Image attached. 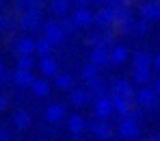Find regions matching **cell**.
<instances>
[{"label":"cell","instance_id":"ba28073f","mask_svg":"<svg viewBox=\"0 0 160 141\" xmlns=\"http://www.w3.org/2000/svg\"><path fill=\"white\" fill-rule=\"evenodd\" d=\"M89 130L93 133L95 139H110L115 133V128L108 124V119H98V117L93 122H89Z\"/></svg>","mask_w":160,"mask_h":141},{"label":"cell","instance_id":"f35d334b","mask_svg":"<svg viewBox=\"0 0 160 141\" xmlns=\"http://www.w3.org/2000/svg\"><path fill=\"white\" fill-rule=\"evenodd\" d=\"M152 87L156 89V93H158V96H160V76H158V78H156V81H154V85H152Z\"/></svg>","mask_w":160,"mask_h":141},{"label":"cell","instance_id":"4316f807","mask_svg":"<svg viewBox=\"0 0 160 141\" xmlns=\"http://www.w3.org/2000/svg\"><path fill=\"white\" fill-rule=\"evenodd\" d=\"M147 33H149V20H145V18L134 20V24H132V35L143 37V35H147Z\"/></svg>","mask_w":160,"mask_h":141},{"label":"cell","instance_id":"e575fe53","mask_svg":"<svg viewBox=\"0 0 160 141\" xmlns=\"http://www.w3.org/2000/svg\"><path fill=\"white\" fill-rule=\"evenodd\" d=\"M11 139V130L9 128H0V141H9Z\"/></svg>","mask_w":160,"mask_h":141},{"label":"cell","instance_id":"f546056e","mask_svg":"<svg viewBox=\"0 0 160 141\" xmlns=\"http://www.w3.org/2000/svg\"><path fill=\"white\" fill-rule=\"evenodd\" d=\"M18 67H22V70H32V67H35V59H32V55L18 56Z\"/></svg>","mask_w":160,"mask_h":141},{"label":"cell","instance_id":"ffe728a7","mask_svg":"<svg viewBox=\"0 0 160 141\" xmlns=\"http://www.w3.org/2000/svg\"><path fill=\"white\" fill-rule=\"evenodd\" d=\"M30 124H32V117H30L28 111L20 109V111L13 113V126H15L18 130H26V128H30Z\"/></svg>","mask_w":160,"mask_h":141},{"label":"cell","instance_id":"cb8c5ba5","mask_svg":"<svg viewBox=\"0 0 160 141\" xmlns=\"http://www.w3.org/2000/svg\"><path fill=\"white\" fill-rule=\"evenodd\" d=\"M69 9H72V2L69 0H50V11H52L54 15H58V18L67 15Z\"/></svg>","mask_w":160,"mask_h":141},{"label":"cell","instance_id":"277c9868","mask_svg":"<svg viewBox=\"0 0 160 141\" xmlns=\"http://www.w3.org/2000/svg\"><path fill=\"white\" fill-rule=\"evenodd\" d=\"M41 30H43V37H48L54 46H61V44L65 41V37H67V35H65V30L61 28V24H58V22H54V20L43 22Z\"/></svg>","mask_w":160,"mask_h":141},{"label":"cell","instance_id":"9c48e42d","mask_svg":"<svg viewBox=\"0 0 160 141\" xmlns=\"http://www.w3.org/2000/svg\"><path fill=\"white\" fill-rule=\"evenodd\" d=\"M110 100H112V107H115V115L119 117H126L130 109L134 107V100L132 98H126V96H119L115 91H110Z\"/></svg>","mask_w":160,"mask_h":141},{"label":"cell","instance_id":"7bdbcfd3","mask_svg":"<svg viewBox=\"0 0 160 141\" xmlns=\"http://www.w3.org/2000/svg\"><path fill=\"white\" fill-rule=\"evenodd\" d=\"M2 70H4V63H2V61H0V72H2Z\"/></svg>","mask_w":160,"mask_h":141},{"label":"cell","instance_id":"d6a6232c","mask_svg":"<svg viewBox=\"0 0 160 141\" xmlns=\"http://www.w3.org/2000/svg\"><path fill=\"white\" fill-rule=\"evenodd\" d=\"M35 4L30 2V0H15V9L20 11V13H24V11H28V9H32Z\"/></svg>","mask_w":160,"mask_h":141},{"label":"cell","instance_id":"52a82bcc","mask_svg":"<svg viewBox=\"0 0 160 141\" xmlns=\"http://www.w3.org/2000/svg\"><path fill=\"white\" fill-rule=\"evenodd\" d=\"M93 98H95V96L91 93L89 87H74V89H69V102H72V107H76V109L87 107Z\"/></svg>","mask_w":160,"mask_h":141},{"label":"cell","instance_id":"7a4b0ae2","mask_svg":"<svg viewBox=\"0 0 160 141\" xmlns=\"http://www.w3.org/2000/svg\"><path fill=\"white\" fill-rule=\"evenodd\" d=\"M160 96L156 93V89L154 87H147V85H141L138 89H136V93H134V104L136 107H141V109H152L154 104H156V100H158Z\"/></svg>","mask_w":160,"mask_h":141},{"label":"cell","instance_id":"d4e9b609","mask_svg":"<svg viewBox=\"0 0 160 141\" xmlns=\"http://www.w3.org/2000/svg\"><path fill=\"white\" fill-rule=\"evenodd\" d=\"M54 48L56 46H54L48 37H41V39H37V52L35 55L37 56H50V55H54Z\"/></svg>","mask_w":160,"mask_h":141},{"label":"cell","instance_id":"7dc6e473","mask_svg":"<svg viewBox=\"0 0 160 141\" xmlns=\"http://www.w3.org/2000/svg\"><path fill=\"white\" fill-rule=\"evenodd\" d=\"M158 2H160V0H158Z\"/></svg>","mask_w":160,"mask_h":141},{"label":"cell","instance_id":"74e56055","mask_svg":"<svg viewBox=\"0 0 160 141\" xmlns=\"http://www.w3.org/2000/svg\"><path fill=\"white\" fill-rule=\"evenodd\" d=\"M154 70H156V72L160 74V52H158L156 56H154Z\"/></svg>","mask_w":160,"mask_h":141},{"label":"cell","instance_id":"e0dca14e","mask_svg":"<svg viewBox=\"0 0 160 141\" xmlns=\"http://www.w3.org/2000/svg\"><path fill=\"white\" fill-rule=\"evenodd\" d=\"M32 81H35V76H32V72H30V70H22V67H18V70L13 72V85H18L20 89L30 87Z\"/></svg>","mask_w":160,"mask_h":141},{"label":"cell","instance_id":"d590c367","mask_svg":"<svg viewBox=\"0 0 160 141\" xmlns=\"http://www.w3.org/2000/svg\"><path fill=\"white\" fill-rule=\"evenodd\" d=\"M7 107H9V98L4 93H0V111H4Z\"/></svg>","mask_w":160,"mask_h":141},{"label":"cell","instance_id":"ee69618b","mask_svg":"<svg viewBox=\"0 0 160 141\" xmlns=\"http://www.w3.org/2000/svg\"><path fill=\"white\" fill-rule=\"evenodd\" d=\"M134 2H138V0H134Z\"/></svg>","mask_w":160,"mask_h":141},{"label":"cell","instance_id":"603a6c76","mask_svg":"<svg viewBox=\"0 0 160 141\" xmlns=\"http://www.w3.org/2000/svg\"><path fill=\"white\" fill-rule=\"evenodd\" d=\"M132 63H134V67H152L154 65V56L147 50H138V52H134Z\"/></svg>","mask_w":160,"mask_h":141},{"label":"cell","instance_id":"4dcf8cb0","mask_svg":"<svg viewBox=\"0 0 160 141\" xmlns=\"http://www.w3.org/2000/svg\"><path fill=\"white\" fill-rule=\"evenodd\" d=\"M87 44H89L91 48H95V46H104V33L100 30V33H93V35H89Z\"/></svg>","mask_w":160,"mask_h":141},{"label":"cell","instance_id":"9a60e30c","mask_svg":"<svg viewBox=\"0 0 160 141\" xmlns=\"http://www.w3.org/2000/svg\"><path fill=\"white\" fill-rule=\"evenodd\" d=\"M132 83L141 85H149L154 83V72L152 67H132Z\"/></svg>","mask_w":160,"mask_h":141},{"label":"cell","instance_id":"836d02e7","mask_svg":"<svg viewBox=\"0 0 160 141\" xmlns=\"http://www.w3.org/2000/svg\"><path fill=\"white\" fill-rule=\"evenodd\" d=\"M9 83H13V74L7 72V70H2L0 72V85H9Z\"/></svg>","mask_w":160,"mask_h":141},{"label":"cell","instance_id":"d6986e66","mask_svg":"<svg viewBox=\"0 0 160 141\" xmlns=\"http://www.w3.org/2000/svg\"><path fill=\"white\" fill-rule=\"evenodd\" d=\"M128 56H130V52H128V48L126 46H112L110 48V65H115V67H119V65H123L126 61H128Z\"/></svg>","mask_w":160,"mask_h":141},{"label":"cell","instance_id":"ab89813d","mask_svg":"<svg viewBox=\"0 0 160 141\" xmlns=\"http://www.w3.org/2000/svg\"><path fill=\"white\" fill-rule=\"evenodd\" d=\"M30 2H32V4H35V7H43V4H46V2H48V0H30Z\"/></svg>","mask_w":160,"mask_h":141},{"label":"cell","instance_id":"60d3db41","mask_svg":"<svg viewBox=\"0 0 160 141\" xmlns=\"http://www.w3.org/2000/svg\"><path fill=\"white\" fill-rule=\"evenodd\" d=\"M95 0H76V4H93Z\"/></svg>","mask_w":160,"mask_h":141},{"label":"cell","instance_id":"3957f363","mask_svg":"<svg viewBox=\"0 0 160 141\" xmlns=\"http://www.w3.org/2000/svg\"><path fill=\"white\" fill-rule=\"evenodd\" d=\"M93 113H95L98 119H110V117L115 115V107H112L110 93L95 98V102H93Z\"/></svg>","mask_w":160,"mask_h":141},{"label":"cell","instance_id":"f1b7e54d","mask_svg":"<svg viewBox=\"0 0 160 141\" xmlns=\"http://www.w3.org/2000/svg\"><path fill=\"white\" fill-rule=\"evenodd\" d=\"M58 24H61V28L65 30V35H72V33H74V30L78 28V26H76V22H74V20H72L69 15H63Z\"/></svg>","mask_w":160,"mask_h":141},{"label":"cell","instance_id":"484cf974","mask_svg":"<svg viewBox=\"0 0 160 141\" xmlns=\"http://www.w3.org/2000/svg\"><path fill=\"white\" fill-rule=\"evenodd\" d=\"M74 76L72 74H56L54 76V85L58 87V89H63V91H69V89H74Z\"/></svg>","mask_w":160,"mask_h":141},{"label":"cell","instance_id":"bcb514c9","mask_svg":"<svg viewBox=\"0 0 160 141\" xmlns=\"http://www.w3.org/2000/svg\"><path fill=\"white\" fill-rule=\"evenodd\" d=\"M0 2H2V0H0Z\"/></svg>","mask_w":160,"mask_h":141},{"label":"cell","instance_id":"44dd1931","mask_svg":"<svg viewBox=\"0 0 160 141\" xmlns=\"http://www.w3.org/2000/svg\"><path fill=\"white\" fill-rule=\"evenodd\" d=\"M100 70L102 67H98L95 63H87V65H82V70H80V76H82V83L89 85L91 81H95V78H100Z\"/></svg>","mask_w":160,"mask_h":141},{"label":"cell","instance_id":"8992f818","mask_svg":"<svg viewBox=\"0 0 160 141\" xmlns=\"http://www.w3.org/2000/svg\"><path fill=\"white\" fill-rule=\"evenodd\" d=\"M117 135L121 139H136L141 135V126H138V122H134L130 117H121V122L117 124Z\"/></svg>","mask_w":160,"mask_h":141},{"label":"cell","instance_id":"8d00e7d4","mask_svg":"<svg viewBox=\"0 0 160 141\" xmlns=\"http://www.w3.org/2000/svg\"><path fill=\"white\" fill-rule=\"evenodd\" d=\"M7 28H9V20H7L4 15H0V33H2V30H7Z\"/></svg>","mask_w":160,"mask_h":141},{"label":"cell","instance_id":"2e32d148","mask_svg":"<svg viewBox=\"0 0 160 141\" xmlns=\"http://www.w3.org/2000/svg\"><path fill=\"white\" fill-rule=\"evenodd\" d=\"M15 55L22 56V55H35L37 52V41L35 39H30V37H22V39H18L15 41Z\"/></svg>","mask_w":160,"mask_h":141},{"label":"cell","instance_id":"6da1fadb","mask_svg":"<svg viewBox=\"0 0 160 141\" xmlns=\"http://www.w3.org/2000/svg\"><path fill=\"white\" fill-rule=\"evenodd\" d=\"M41 9L43 7H32V9H28L24 13H20V18H18V26L22 28V30H37V28L43 26V20H41Z\"/></svg>","mask_w":160,"mask_h":141},{"label":"cell","instance_id":"30bf717a","mask_svg":"<svg viewBox=\"0 0 160 141\" xmlns=\"http://www.w3.org/2000/svg\"><path fill=\"white\" fill-rule=\"evenodd\" d=\"M89 61L95 63L98 67H106V65H110V50H108V46H95V48H91Z\"/></svg>","mask_w":160,"mask_h":141},{"label":"cell","instance_id":"8fae6325","mask_svg":"<svg viewBox=\"0 0 160 141\" xmlns=\"http://www.w3.org/2000/svg\"><path fill=\"white\" fill-rule=\"evenodd\" d=\"M39 72L46 76V78H54L56 74H58V61L54 59L52 55L50 56H39Z\"/></svg>","mask_w":160,"mask_h":141},{"label":"cell","instance_id":"5b68a950","mask_svg":"<svg viewBox=\"0 0 160 141\" xmlns=\"http://www.w3.org/2000/svg\"><path fill=\"white\" fill-rule=\"evenodd\" d=\"M72 20L78 28H89L91 24H95V13L89 9V4H78V9L72 13Z\"/></svg>","mask_w":160,"mask_h":141},{"label":"cell","instance_id":"7402d4cb","mask_svg":"<svg viewBox=\"0 0 160 141\" xmlns=\"http://www.w3.org/2000/svg\"><path fill=\"white\" fill-rule=\"evenodd\" d=\"M30 91H32L37 98H48V96H50V83L46 81V76H43V78H35L32 85H30Z\"/></svg>","mask_w":160,"mask_h":141},{"label":"cell","instance_id":"5bb4252c","mask_svg":"<svg viewBox=\"0 0 160 141\" xmlns=\"http://www.w3.org/2000/svg\"><path fill=\"white\" fill-rule=\"evenodd\" d=\"M141 18H145V20H149V22L160 20V2L158 0L143 2V4H141Z\"/></svg>","mask_w":160,"mask_h":141},{"label":"cell","instance_id":"4fadbf2b","mask_svg":"<svg viewBox=\"0 0 160 141\" xmlns=\"http://www.w3.org/2000/svg\"><path fill=\"white\" fill-rule=\"evenodd\" d=\"M110 91H115V93H119V96H126V98H132V100H134V93H136L132 81H128V78H115Z\"/></svg>","mask_w":160,"mask_h":141},{"label":"cell","instance_id":"ac0fdd59","mask_svg":"<svg viewBox=\"0 0 160 141\" xmlns=\"http://www.w3.org/2000/svg\"><path fill=\"white\" fill-rule=\"evenodd\" d=\"M65 115H67V111H65L63 104H50L46 109V122L48 124H58V122L65 119Z\"/></svg>","mask_w":160,"mask_h":141},{"label":"cell","instance_id":"7c38bea8","mask_svg":"<svg viewBox=\"0 0 160 141\" xmlns=\"http://www.w3.org/2000/svg\"><path fill=\"white\" fill-rule=\"evenodd\" d=\"M89 124H87V119L80 115V113H74V115H69L67 117V128H69V133L76 137V139H80L82 137V133H84V128H87Z\"/></svg>","mask_w":160,"mask_h":141},{"label":"cell","instance_id":"f6af8a7d","mask_svg":"<svg viewBox=\"0 0 160 141\" xmlns=\"http://www.w3.org/2000/svg\"><path fill=\"white\" fill-rule=\"evenodd\" d=\"M158 139H160V135H158Z\"/></svg>","mask_w":160,"mask_h":141},{"label":"cell","instance_id":"1f68e13d","mask_svg":"<svg viewBox=\"0 0 160 141\" xmlns=\"http://www.w3.org/2000/svg\"><path fill=\"white\" fill-rule=\"evenodd\" d=\"M126 117H130V119H134V122H138V124H141V122H143V113H141V107H132V109H130V113H128Z\"/></svg>","mask_w":160,"mask_h":141},{"label":"cell","instance_id":"83f0119b","mask_svg":"<svg viewBox=\"0 0 160 141\" xmlns=\"http://www.w3.org/2000/svg\"><path fill=\"white\" fill-rule=\"evenodd\" d=\"M89 89H91V93L98 98V96H106L108 91H106V83L102 81V78H95V81H91V83L87 85Z\"/></svg>","mask_w":160,"mask_h":141},{"label":"cell","instance_id":"b9f144b4","mask_svg":"<svg viewBox=\"0 0 160 141\" xmlns=\"http://www.w3.org/2000/svg\"><path fill=\"white\" fill-rule=\"evenodd\" d=\"M117 2H119V4H126V7H130L134 0H117Z\"/></svg>","mask_w":160,"mask_h":141}]
</instances>
